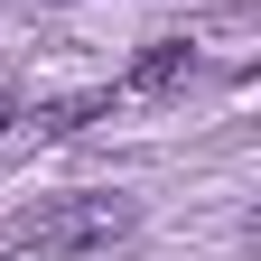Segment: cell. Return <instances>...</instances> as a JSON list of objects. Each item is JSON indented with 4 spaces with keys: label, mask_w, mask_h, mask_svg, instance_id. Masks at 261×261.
Instances as JSON below:
<instances>
[{
    "label": "cell",
    "mask_w": 261,
    "mask_h": 261,
    "mask_svg": "<svg viewBox=\"0 0 261 261\" xmlns=\"http://www.w3.org/2000/svg\"><path fill=\"white\" fill-rule=\"evenodd\" d=\"M130 224H140L130 196L84 187V196H38V205L19 215V243H28V252H112Z\"/></svg>",
    "instance_id": "1"
},
{
    "label": "cell",
    "mask_w": 261,
    "mask_h": 261,
    "mask_svg": "<svg viewBox=\"0 0 261 261\" xmlns=\"http://www.w3.org/2000/svg\"><path fill=\"white\" fill-rule=\"evenodd\" d=\"M187 75H196V47L187 38H149L140 56H130L121 93H187Z\"/></svg>",
    "instance_id": "2"
},
{
    "label": "cell",
    "mask_w": 261,
    "mask_h": 261,
    "mask_svg": "<svg viewBox=\"0 0 261 261\" xmlns=\"http://www.w3.org/2000/svg\"><path fill=\"white\" fill-rule=\"evenodd\" d=\"M103 112H112V93H65V103L38 112V130H47V140H75V130H84V121H103Z\"/></svg>",
    "instance_id": "3"
}]
</instances>
